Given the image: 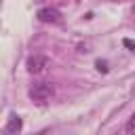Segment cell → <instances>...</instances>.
Wrapping results in <instances>:
<instances>
[{"label": "cell", "mask_w": 135, "mask_h": 135, "mask_svg": "<svg viewBox=\"0 0 135 135\" xmlns=\"http://www.w3.org/2000/svg\"><path fill=\"white\" fill-rule=\"evenodd\" d=\"M53 93H55V89H53V84H49V82H36V84L27 91L30 99H32V101H38V103H44L46 99H51Z\"/></svg>", "instance_id": "obj_1"}, {"label": "cell", "mask_w": 135, "mask_h": 135, "mask_svg": "<svg viewBox=\"0 0 135 135\" xmlns=\"http://www.w3.org/2000/svg\"><path fill=\"white\" fill-rule=\"evenodd\" d=\"M36 17H38V21H42V23H59V21H61V13H59L57 8H51V6L40 8Z\"/></svg>", "instance_id": "obj_2"}, {"label": "cell", "mask_w": 135, "mask_h": 135, "mask_svg": "<svg viewBox=\"0 0 135 135\" xmlns=\"http://www.w3.org/2000/svg\"><path fill=\"white\" fill-rule=\"evenodd\" d=\"M46 63H49V59L44 57V55H34V57H30L27 59V72L30 74H40L44 68H46Z\"/></svg>", "instance_id": "obj_3"}, {"label": "cell", "mask_w": 135, "mask_h": 135, "mask_svg": "<svg viewBox=\"0 0 135 135\" xmlns=\"http://www.w3.org/2000/svg\"><path fill=\"white\" fill-rule=\"evenodd\" d=\"M21 127H23L21 118H19L17 114H11L8 120H6V124H4V129H2V133H4V135H17V133L21 131Z\"/></svg>", "instance_id": "obj_4"}, {"label": "cell", "mask_w": 135, "mask_h": 135, "mask_svg": "<svg viewBox=\"0 0 135 135\" xmlns=\"http://www.w3.org/2000/svg\"><path fill=\"white\" fill-rule=\"evenodd\" d=\"M124 131H127V135H135V112H133V116L127 120V127H124Z\"/></svg>", "instance_id": "obj_5"}, {"label": "cell", "mask_w": 135, "mask_h": 135, "mask_svg": "<svg viewBox=\"0 0 135 135\" xmlns=\"http://www.w3.org/2000/svg\"><path fill=\"white\" fill-rule=\"evenodd\" d=\"M95 65H97V70H99V72H108V63H105V61H97Z\"/></svg>", "instance_id": "obj_6"}, {"label": "cell", "mask_w": 135, "mask_h": 135, "mask_svg": "<svg viewBox=\"0 0 135 135\" xmlns=\"http://www.w3.org/2000/svg\"><path fill=\"white\" fill-rule=\"evenodd\" d=\"M124 44H127L129 49H133V51H135V42H131V40H124Z\"/></svg>", "instance_id": "obj_7"}, {"label": "cell", "mask_w": 135, "mask_h": 135, "mask_svg": "<svg viewBox=\"0 0 135 135\" xmlns=\"http://www.w3.org/2000/svg\"><path fill=\"white\" fill-rule=\"evenodd\" d=\"M36 135H46V131H40V133H36Z\"/></svg>", "instance_id": "obj_8"}]
</instances>
